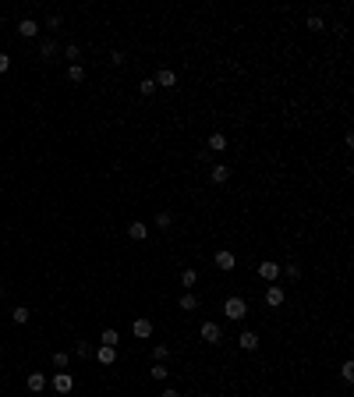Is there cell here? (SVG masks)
I'll use <instances>...</instances> for the list:
<instances>
[{
  "mask_svg": "<svg viewBox=\"0 0 354 397\" xmlns=\"http://www.w3.org/2000/svg\"><path fill=\"white\" fill-rule=\"evenodd\" d=\"M223 316L230 319V323H241V319L248 316V302H244L241 295H230V298L223 302Z\"/></svg>",
  "mask_w": 354,
  "mask_h": 397,
  "instance_id": "1",
  "label": "cell"
},
{
  "mask_svg": "<svg viewBox=\"0 0 354 397\" xmlns=\"http://www.w3.org/2000/svg\"><path fill=\"white\" fill-rule=\"evenodd\" d=\"M212 262H216V270H223V273H230V270L237 266V255H234V252H227V248H220V252L212 255Z\"/></svg>",
  "mask_w": 354,
  "mask_h": 397,
  "instance_id": "2",
  "label": "cell"
},
{
  "mask_svg": "<svg viewBox=\"0 0 354 397\" xmlns=\"http://www.w3.org/2000/svg\"><path fill=\"white\" fill-rule=\"evenodd\" d=\"M259 277L269 280V284H277V277H280V262H277V259H262V262H259Z\"/></svg>",
  "mask_w": 354,
  "mask_h": 397,
  "instance_id": "3",
  "label": "cell"
},
{
  "mask_svg": "<svg viewBox=\"0 0 354 397\" xmlns=\"http://www.w3.org/2000/svg\"><path fill=\"white\" fill-rule=\"evenodd\" d=\"M283 302H287V291H283L280 284H269V287H266V305H269V309H280Z\"/></svg>",
  "mask_w": 354,
  "mask_h": 397,
  "instance_id": "4",
  "label": "cell"
},
{
  "mask_svg": "<svg viewBox=\"0 0 354 397\" xmlns=\"http://www.w3.org/2000/svg\"><path fill=\"white\" fill-rule=\"evenodd\" d=\"M131 333H135L139 340H145V337H152V319H145V316L131 319Z\"/></svg>",
  "mask_w": 354,
  "mask_h": 397,
  "instance_id": "5",
  "label": "cell"
},
{
  "mask_svg": "<svg viewBox=\"0 0 354 397\" xmlns=\"http://www.w3.org/2000/svg\"><path fill=\"white\" fill-rule=\"evenodd\" d=\"M202 340H206V344H220V340H223L220 323H202Z\"/></svg>",
  "mask_w": 354,
  "mask_h": 397,
  "instance_id": "6",
  "label": "cell"
},
{
  "mask_svg": "<svg viewBox=\"0 0 354 397\" xmlns=\"http://www.w3.org/2000/svg\"><path fill=\"white\" fill-rule=\"evenodd\" d=\"M53 390H57V394H71V390H74V380H71V373H64V369H61V373L53 376Z\"/></svg>",
  "mask_w": 354,
  "mask_h": 397,
  "instance_id": "7",
  "label": "cell"
},
{
  "mask_svg": "<svg viewBox=\"0 0 354 397\" xmlns=\"http://www.w3.org/2000/svg\"><path fill=\"white\" fill-rule=\"evenodd\" d=\"M237 348H241V351H255V348H259V333H255V330H241Z\"/></svg>",
  "mask_w": 354,
  "mask_h": 397,
  "instance_id": "8",
  "label": "cell"
},
{
  "mask_svg": "<svg viewBox=\"0 0 354 397\" xmlns=\"http://www.w3.org/2000/svg\"><path fill=\"white\" fill-rule=\"evenodd\" d=\"M25 387H29L32 394H43V390H46V373H29Z\"/></svg>",
  "mask_w": 354,
  "mask_h": 397,
  "instance_id": "9",
  "label": "cell"
},
{
  "mask_svg": "<svg viewBox=\"0 0 354 397\" xmlns=\"http://www.w3.org/2000/svg\"><path fill=\"white\" fill-rule=\"evenodd\" d=\"M152 82H156V89H159V85H163V89H174V85H177V75H174L170 68H159Z\"/></svg>",
  "mask_w": 354,
  "mask_h": 397,
  "instance_id": "10",
  "label": "cell"
},
{
  "mask_svg": "<svg viewBox=\"0 0 354 397\" xmlns=\"http://www.w3.org/2000/svg\"><path fill=\"white\" fill-rule=\"evenodd\" d=\"M227 177H230V167L227 163H212V170H209L212 184H227Z\"/></svg>",
  "mask_w": 354,
  "mask_h": 397,
  "instance_id": "11",
  "label": "cell"
},
{
  "mask_svg": "<svg viewBox=\"0 0 354 397\" xmlns=\"http://www.w3.org/2000/svg\"><path fill=\"white\" fill-rule=\"evenodd\" d=\"M128 238L131 241H145L149 238V227H145L142 220H131V224H128Z\"/></svg>",
  "mask_w": 354,
  "mask_h": 397,
  "instance_id": "12",
  "label": "cell"
},
{
  "mask_svg": "<svg viewBox=\"0 0 354 397\" xmlns=\"http://www.w3.org/2000/svg\"><path fill=\"white\" fill-rule=\"evenodd\" d=\"M96 358H99V365H114V362H117V348H106V344H103V348L96 351Z\"/></svg>",
  "mask_w": 354,
  "mask_h": 397,
  "instance_id": "13",
  "label": "cell"
},
{
  "mask_svg": "<svg viewBox=\"0 0 354 397\" xmlns=\"http://www.w3.org/2000/svg\"><path fill=\"white\" fill-rule=\"evenodd\" d=\"M227 146H230V142H227V135H223V131H212V135H209V149H212V153H223Z\"/></svg>",
  "mask_w": 354,
  "mask_h": 397,
  "instance_id": "14",
  "label": "cell"
},
{
  "mask_svg": "<svg viewBox=\"0 0 354 397\" xmlns=\"http://www.w3.org/2000/svg\"><path fill=\"white\" fill-rule=\"evenodd\" d=\"M18 32H21V36H25V39H32V36H36V32H39V25H36V21H32V18H21V21H18Z\"/></svg>",
  "mask_w": 354,
  "mask_h": 397,
  "instance_id": "15",
  "label": "cell"
},
{
  "mask_svg": "<svg viewBox=\"0 0 354 397\" xmlns=\"http://www.w3.org/2000/svg\"><path fill=\"white\" fill-rule=\"evenodd\" d=\"M39 57H43V61H53V57H57V43H53V39L39 43Z\"/></svg>",
  "mask_w": 354,
  "mask_h": 397,
  "instance_id": "16",
  "label": "cell"
},
{
  "mask_svg": "<svg viewBox=\"0 0 354 397\" xmlns=\"http://www.w3.org/2000/svg\"><path fill=\"white\" fill-rule=\"evenodd\" d=\"M181 309H184V312H195V309H199V298H195L192 291H188V295H181Z\"/></svg>",
  "mask_w": 354,
  "mask_h": 397,
  "instance_id": "17",
  "label": "cell"
},
{
  "mask_svg": "<svg viewBox=\"0 0 354 397\" xmlns=\"http://www.w3.org/2000/svg\"><path fill=\"white\" fill-rule=\"evenodd\" d=\"M103 344H106V348H117V344H121V333H117L114 326H110V330H103Z\"/></svg>",
  "mask_w": 354,
  "mask_h": 397,
  "instance_id": "18",
  "label": "cell"
},
{
  "mask_svg": "<svg viewBox=\"0 0 354 397\" xmlns=\"http://www.w3.org/2000/svg\"><path fill=\"white\" fill-rule=\"evenodd\" d=\"M167 373H170V369H167V362H156V365L149 369V376H152V380H159V383L167 380Z\"/></svg>",
  "mask_w": 354,
  "mask_h": 397,
  "instance_id": "19",
  "label": "cell"
},
{
  "mask_svg": "<svg viewBox=\"0 0 354 397\" xmlns=\"http://www.w3.org/2000/svg\"><path fill=\"white\" fill-rule=\"evenodd\" d=\"M29 316H32V312H29V309H25V305H18V309H14V312H11V319H14V323H18V326H25V323H29Z\"/></svg>",
  "mask_w": 354,
  "mask_h": 397,
  "instance_id": "20",
  "label": "cell"
},
{
  "mask_svg": "<svg viewBox=\"0 0 354 397\" xmlns=\"http://www.w3.org/2000/svg\"><path fill=\"white\" fill-rule=\"evenodd\" d=\"M340 376H344V383H354V362H351V358L340 365Z\"/></svg>",
  "mask_w": 354,
  "mask_h": 397,
  "instance_id": "21",
  "label": "cell"
},
{
  "mask_svg": "<svg viewBox=\"0 0 354 397\" xmlns=\"http://www.w3.org/2000/svg\"><path fill=\"white\" fill-rule=\"evenodd\" d=\"M152 224H156L159 231H167V227L174 224V217H170V213H156V220H152Z\"/></svg>",
  "mask_w": 354,
  "mask_h": 397,
  "instance_id": "22",
  "label": "cell"
},
{
  "mask_svg": "<svg viewBox=\"0 0 354 397\" xmlns=\"http://www.w3.org/2000/svg\"><path fill=\"white\" fill-rule=\"evenodd\" d=\"M195 280H199V273H195V270H181V284H184L188 291H192V284H195Z\"/></svg>",
  "mask_w": 354,
  "mask_h": 397,
  "instance_id": "23",
  "label": "cell"
},
{
  "mask_svg": "<svg viewBox=\"0 0 354 397\" xmlns=\"http://www.w3.org/2000/svg\"><path fill=\"white\" fill-rule=\"evenodd\" d=\"M152 358H156V362H167V358H170V348H167V344H156V348H152Z\"/></svg>",
  "mask_w": 354,
  "mask_h": 397,
  "instance_id": "24",
  "label": "cell"
},
{
  "mask_svg": "<svg viewBox=\"0 0 354 397\" xmlns=\"http://www.w3.org/2000/svg\"><path fill=\"white\" fill-rule=\"evenodd\" d=\"M85 78V68H81V64H71L68 68V82H81Z\"/></svg>",
  "mask_w": 354,
  "mask_h": 397,
  "instance_id": "25",
  "label": "cell"
},
{
  "mask_svg": "<svg viewBox=\"0 0 354 397\" xmlns=\"http://www.w3.org/2000/svg\"><path fill=\"white\" fill-rule=\"evenodd\" d=\"M139 92H142V96H152V92H156V82H152V78H142L139 82Z\"/></svg>",
  "mask_w": 354,
  "mask_h": 397,
  "instance_id": "26",
  "label": "cell"
},
{
  "mask_svg": "<svg viewBox=\"0 0 354 397\" xmlns=\"http://www.w3.org/2000/svg\"><path fill=\"white\" fill-rule=\"evenodd\" d=\"M53 369H68V351H57V355H53Z\"/></svg>",
  "mask_w": 354,
  "mask_h": 397,
  "instance_id": "27",
  "label": "cell"
},
{
  "mask_svg": "<svg viewBox=\"0 0 354 397\" xmlns=\"http://www.w3.org/2000/svg\"><path fill=\"white\" fill-rule=\"evenodd\" d=\"M305 25H308V29H312V32H322V18H319V14H312V18H308V21H305Z\"/></svg>",
  "mask_w": 354,
  "mask_h": 397,
  "instance_id": "28",
  "label": "cell"
},
{
  "mask_svg": "<svg viewBox=\"0 0 354 397\" xmlns=\"http://www.w3.org/2000/svg\"><path fill=\"white\" fill-rule=\"evenodd\" d=\"M64 54H68V61H71V64H78V57H81V50H78L74 43H71V46H68V50H64Z\"/></svg>",
  "mask_w": 354,
  "mask_h": 397,
  "instance_id": "29",
  "label": "cell"
},
{
  "mask_svg": "<svg viewBox=\"0 0 354 397\" xmlns=\"http://www.w3.org/2000/svg\"><path fill=\"white\" fill-rule=\"evenodd\" d=\"M283 273H287V277H290V280H297V277H301V266H297V262H290V266H287V270H283Z\"/></svg>",
  "mask_w": 354,
  "mask_h": 397,
  "instance_id": "30",
  "label": "cell"
},
{
  "mask_svg": "<svg viewBox=\"0 0 354 397\" xmlns=\"http://www.w3.org/2000/svg\"><path fill=\"white\" fill-rule=\"evenodd\" d=\"M78 355H81V358H92V355H96V351H92V348H89V344H78Z\"/></svg>",
  "mask_w": 354,
  "mask_h": 397,
  "instance_id": "31",
  "label": "cell"
},
{
  "mask_svg": "<svg viewBox=\"0 0 354 397\" xmlns=\"http://www.w3.org/2000/svg\"><path fill=\"white\" fill-rule=\"evenodd\" d=\"M7 68H11V57H7V54H0V75H4Z\"/></svg>",
  "mask_w": 354,
  "mask_h": 397,
  "instance_id": "32",
  "label": "cell"
},
{
  "mask_svg": "<svg viewBox=\"0 0 354 397\" xmlns=\"http://www.w3.org/2000/svg\"><path fill=\"white\" fill-rule=\"evenodd\" d=\"M163 397H181V394H177L174 387H167V390H163Z\"/></svg>",
  "mask_w": 354,
  "mask_h": 397,
  "instance_id": "33",
  "label": "cell"
}]
</instances>
